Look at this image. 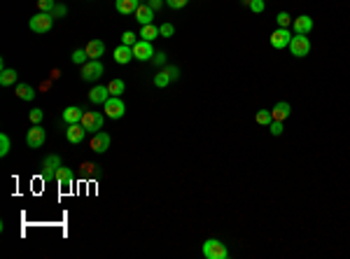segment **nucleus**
<instances>
[{"label": "nucleus", "mask_w": 350, "mask_h": 259, "mask_svg": "<svg viewBox=\"0 0 350 259\" xmlns=\"http://www.w3.org/2000/svg\"><path fill=\"white\" fill-rule=\"evenodd\" d=\"M187 2L189 0H166V5L171 9H182V7H187Z\"/></svg>", "instance_id": "obj_37"}, {"label": "nucleus", "mask_w": 350, "mask_h": 259, "mask_svg": "<svg viewBox=\"0 0 350 259\" xmlns=\"http://www.w3.org/2000/svg\"><path fill=\"white\" fill-rule=\"evenodd\" d=\"M173 79H171V75L166 70H159L157 75H154V86H159V89H164V86H168L171 84Z\"/></svg>", "instance_id": "obj_26"}, {"label": "nucleus", "mask_w": 350, "mask_h": 259, "mask_svg": "<svg viewBox=\"0 0 350 259\" xmlns=\"http://www.w3.org/2000/svg\"><path fill=\"white\" fill-rule=\"evenodd\" d=\"M164 2H166V0H147V5H150V7L154 9V12H157V9L161 7V5H164Z\"/></svg>", "instance_id": "obj_41"}, {"label": "nucleus", "mask_w": 350, "mask_h": 259, "mask_svg": "<svg viewBox=\"0 0 350 259\" xmlns=\"http://www.w3.org/2000/svg\"><path fill=\"white\" fill-rule=\"evenodd\" d=\"M255 119H257L259 126H269V124L273 122V115H271V110H257Z\"/></svg>", "instance_id": "obj_27"}, {"label": "nucleus", "mask_w": 350, "mask_h": 259, "mask_svg": "<svg viewBox=\"0 0 350 259\" xmlns=\"http://www.w3.org/2000/svg\"><path fill=\"white\" fill-rule=\"evenodd\" d=\"M164 70L171 75L173 82H175V79H180V68H178V65H168V68H164Z\"/></svg>", "instance_id": "obj_39"}, {"label": "nucleus", "mask_w": 350, "mask_h": 259, "mask_svg": "<svg viewBox=\"0 0 350 259\" xmlns=\"http://www.w3.org/2000/svg\"><path fill=\"white\" fill-rule=\"evenodd\" d=\"M138 37L140 35H136V33H131V30H126L122 35V44H129V47H133V44L138 42Z\"/></svg>", "instance_id": "obj_35"}, {"label": "nucleus", "mask_w": 350, "mask_h": 259, "mask_svg": "<svg viewBox=\"0 0 350 259\" xmlns=\"http://www.w3.org/2000/svg\"><path fill=\"white\" fill-rule=\"evenodd\" d=\"M82 115H84V110L77 108V105H68L63 110V122L65 124H79L82 122Z\"/></svg>", "instance_id": "obj_17"}, {"label": "nucleus", "mask_w": 350, "mask_h": 259, "mask_svg": "<svg viewBox=\"0 0 350 259\" xmlns=\"http://www.w3.org/2000/svg\"><path fill=\"white\" fill-rule=\"evenodd\" d=\"M70 61L72 63H77V65H84L86 61H89V54H86V49H77V51H72Z\"/></svg>", "instance_id": "obj_28"}, {"label": "nucleus", "mask_w": 350, "mask_h": 259, "mask_svg": "<svg viewBox=\"0 0 350 259\" xmlns=\"http://www.w3.org/2000/svg\"><path fill=\"white\" fill-rule=\"evenodd\" d=\"M166 58H168V56H166L164 51H154V56H152V63H154V65H166Z\"/></svg>", "instance_id": "obj_38"}, {"label": "nucleus", "mask_w": 350, "mask_h": 259, "mask_svg": "<svg viewBox=\"0 0 350 259\" xmlns=\"http://www.w3.org/2000/svg\"><path fill=\"white\" fill-rule=\"evenodd\" d=\"M16 77H19V72H16L14 68H5V70H0V84H2V86H12L16 82Z\"/></svg>", "instance_id": "obj_23"}, {"label": "nucleus", "mask_w": 350, "mask_h": 259, "mask_svg": "<svg viewBox=\"0 0 350 259\" xmlns=\"http://www.w3.org/2000/svg\"><path fill=\"white\" fill-rule=\"evenodd\" d=\"M140 2H147V0H140Z\"/></svg>", "instance_id": "obj_44"}, {"label": "nucleus", "mask_w": 350, "mask_h": 259, "mask_svg": "<svg viewBox=\"0 0 350 259\" xmlns=\"http://www.w3.org/2000/svg\"><path fill=\"white\" fill-rule=\"evenodd\" d=\"M86 136V129L82 124H68V129H65V138H68V143L70 145H79L84 140Z\"/></svg>", "instance_id": "obj_12"}, {"label": "nucleus", "mask_w": 350, "mask_h": 259, "mask_svg": "<svg viewBox=\"0 0 350 259\" xmlns=\"http://www.w3.org/2000/svg\"><path fill=\"white\" fill-rule=\"evenodd\" d=\"M86 54H89V58H93V61H98L103 54H105V42L103 40H91V42L84 47Z\"/></svg>", "instance_id": "obj_19"}, {"label": "nucleus", "mask_w": 350, "mask_h": 259, "mask_svg": "<svg viewBox=\"0 0 350 259\" xmlns=\"http://www.w3.org/2000/svg\"><path fill=\"white\" fill-rule=\"evenodd\" d=\"M110 98V91H107V86H93L91 91H89V101L96 103V105H103V103Z\"/></svg>", "instance_id": "obj_20"}, {"label": "nucleus", "mask_w": 350, "mask_h": 259, "mask_svg": "<svg viewBox=\"0 0 350 259\" xmlns=\"http://www.w3.org/2000/svg\"><path fill=\"white\" fill-rule=\"evenodd\" d=\"M136 21H140V26H147L154 21V9L147 2H140V7L136 9Z\"/></svg>", "instance_id": "obj_15"}, {"label": "nucleus", "mask_w": 350, "mask_h": 259, "mask_svg": "<svg viewBox=\"0 0 350 259\" xmlns=\"http://www.w3.org/2000/svg\"><path fill=\"white\" fill-rule=\"evenodd\" d=\"M103 122H105V115H100V112H84L79 124H82L86 131H93V133H96V131L103 129Z\"/></svg>", "instance_id": "obj_9"}, {"label": "nucleus", "mask_w": 350, "mask_h": 259, "mask_svg": "<svg viewBox=\"0 0 350 259\" xmlns=\"http://www.w3.org/2000/svg\"><path fill=\"white\" fill-rule=\"evenodd\" d=\"M250 9H252V12H257V14H262V12L266 9V0H252Z\"/></svg>", "instance_id": "obj_36"}, {"label": "nucleus", "mask_w": 350, "mask_h": 259, "mask_svg": "<svg viewBox=\"0 0 350 259\" xmlns=\"http://www.w3.org/2000/svg\"><path fill=\"white\" fill-rule=\"evenodd\" d=\"M276 21H278V28H290V23H292V16L287 14V12H280L276 16Z\"/></svg>", "instance_id": "obj_32"}, {"label": "nucleus", "mask_w": 350, "mask_h": 259, "mask_svg": "<svg viewBox=\"0 0 350 259\" xmlns=\"http://www.w3.org/2000/svg\"><path fill=\"white\" fill-rule=\"evenodd\" d=\"M283 131H285L283 129V122H276V119H273V122L269 124V133H271V136L278 138V136H283Z\"/></svg>", "instance_id": "obj_33"}, {"label": "nucleus", "mask_w": 350, "mask_h": 259, "mask_svg": "<svg viewBox=\"0 0 350 259\" xmlns=\"http://www.w3.org/2000/svg\"><path fill=\"white\" fill-rule=\"evenodd\" d=\"M157 37H159V26H154V23H147V26L140 28V40L152 42V40H157Z\"/></svg>", "instance_id": "obj_24"}, {"label": "nucleus", "mask_w": 350, "mask_h": 259, "mask_svg": "<svg viewBox=\"0 0 350 259\" xmlns=\"http://www.w3.org/2000/svg\"><path fill=\"white\" fill-rule=\"evenodd\" d=\"M292 23H294V33H297V35H308V33L313 30V19L308 14H301V16H297V19H292Z\"/></svg>", "instance_id": "obj_13"}, {"label": "nucleus", "mask_w": 350, "mask_h": 259, "mask_svg": "<svg viewBox=\"0 0 350 259\" xmlns=\"http://www.w3.org/2000/svg\"><path fill=\"white\" fill-rule=\"evenodd\" d=\"M56 182H58V187L70 189L72 187V171H70V168L61 166V168L56 171Z\"/></svg>", "instance_id": "obj_21"}, {"label": "nucleus", "mask_w": 350, "mask_h": 259, "mask_svg": "<svg viewBox=\"0 0 350 259\" xmlns=\"http://www.w3.org/2000/svg\"><path fill=\"white\" fill-rule=\"evenodd\" d=\"M42 168H44V180H56V171L61 168V157H58V154L44 157Z\"/></svg>", "instance_id": "obj_10"}, {"label": "nucleus", "mask_w": 350, "mask_h": 259, "mask_svg": "<svg viewBox=\"0 0 350 259\" xmlns=\"http://www.w3.org/2000/svg\"><path fill=\"white\" fill-rule=\"evenodd\" d=\"M65 12H68V9H65V5H56L51 14H54V19H61V16H65Z\"/></svg>", "instance_id": "obj_40"}, {"label": "nucleus", "mask_w": 350, "mask_h": 259, "mask_svg": "<svg viewBox=\"0 0 350 259\" xmlns=\"http://www.w3.org/2000/svg\"><path fill=\"white\" fill-rule=\"evenodd\" d=\"M103 108H105L107 119H122V117L126 115V105H124L122 96H110V98L103 103Z\"/></svg>", "instance_id": "obj_3"}, {"label": "nucleus", "mask_w": 350, "mask_h": 259, "mask_svg": "<svg viewBox=\"0 0 350 259\" xmlns=\"http://www.w3.org/2000/svg\"><path fill=\"white\" fill-rule=\"evenodd\" d=\"M241 2H243L245 7H250V2H252V0H241Z\"/></svg>", "instance_id": "obj_43"}, {"label": "nucleus", "mask_w": 350, "mask_h": 259, "mask_svg": "<svg viewBox=\"0 0 350 259\" xmlns=\"http://www.w3.org/2000/svg\"><path fill=\"white\" fill-rule=\"evenodd\" d=\"M89 145H91V150L96 152V154H103V152L110 150V145H112V138H110V133H105V131H96Z\"/></svg>", "instance_id": "obj_8"}, {"label": "nucleus", "mask_w": 350, "mask_h": 259, "mask_svg": "<svg viewBox=\"0 0 350 259\" xmlns=\"http://www.w3.org/2000/svg\"><path fill=\"white\" fill-rule=\"evenodd\" d=\"M133 56H136L138 61H152V56H154V47H152V42H147V40H138V42L133 44Z\"/></svg>", "instance_id": "obj_11"}, {"label": "nucleus", "mask_w": 350, "mask_h": 259, "mask_svg": "<svg viewBox=\"0 0 350 259\" xmlns=\"http://www.w3.org/2000/svg\"><path fill=\"white\" fill-rule=\"evenodd\" d=\"M44 140H47V133H44V129L40 126V124H33L28 129V133H26V145H28L30 150H37V147H42Z\"/></svg>", "instance_id": "obj_6"}, {"label": "nucleus", "mask_w": 350, "mask_h": 259, "mask_svg": "<svg viewBox=\"0 0 350 259\" xmlns=\"http://www.w3.org/2000/svg\"><path fill=\"white\" fill-rule=\"evenodd\" d=\"M42 117H44V112H42V110H40V108H33V110H30V112H28V119H30V124H40V122H42Z\"/></svg>", "instance_id": "obj_34"}, {"label": "nucleus", "mask_w": 350, "mask_h": 259, "mask_svg": "<svg viewBox=\"0 0 350 259\" xmlns=\"http://www.w3.org/2000/svg\"><path fill=\"white\" fill-rule=\"evenodd\" d=\"M292 42V30L290 28H276L271 33V47L273 49H285Z\"/></svg>", "instance_id": "obj_7"}, {"label": "nucleus", "mask_w": 350, "mask_h": 259, "mask_svg": "<svg viewBox=\"0 0 350 259\" xmlns=\"http://www.w3.org/2000/svg\"><path fill=\"white\" fill-rule=\"evenodd\" d=\"M175 35V26L173 23H161L159 26V37H173Z\"/></svg>", "instance_id": "obj_30"}, {"label": "nucleus", "mask_w": 350, "mask_h": 259, "mask_svg": "<svg viewBox=\"0 0 350 259\" xmlns=\"http://www.w3.org/2000/svg\"><path fill=\"white\" fill-rule=\"evenodd\" d=\"M103 63L100 61H93V58H89L84 65H82V72H79V77L84 79V82H98L100 75H103Z\"/></svg>", "instance_id": "obj_4"}, {"label": "nucleus", "mask_w": 350, "mask_h": 259, "mask_svg": "<svg viewBox=\"0 0 350 259\" xmlns=\"http://www.w3.org/2000/svg\"><path fill=\"white\" fill-rule=\"evenodd\" d=\"M9 147H12V145H9V136L7 133H0V157H7Z\"/></svg>", "instance_id": "obj_29"}, {"label": "nucleus", "mask_w": 350, "mask_h": 259, "mask_svg": "<svg viewBox=\"0 0 350 259\" xmlns=\"http://www.w3.org/2000/svg\"><path fill=\"white\" fill-rule=\"evenodd\" d=\"M51 26H54V14L51 12H37L33 19L28 21V28L33 30V33H49Z\"/></svg>", "instance_id": "obj_2"}, {"label": "nucleus", "mask_w": 350, "mask_h": 259, "mask_svg": "<svg viewBox=\"0 0 350 259\" xmlns=\"http://www.w3.org/2000/svg\"><path fill=\"white\" fill-rule=\"evenodd\" d=\"M114 7H117V12L124 14V16L136 14V9L140 7V0H117V2H114Z\"/></svg>", "instance_id": "obj_16"}, {"label": "nucleus", "mask_w": 350, "mask_h": 259, "mask_svg": "<svg viewBox=\"0 0 350 259\" xmlns=\"http://www.w3.org/2000/svg\"><path fill=\"white\" fill-rule=\"evenodd\" d=\"M112 56H114L117 63H122V65L131 63V61L136 58V56H133V47H129V44H119V47L112 51Z\"/></svg>", "instance_id": "obj_14"}, {"label": "nucleus", "mask_w": 350, "mask_h": 259, "mask_svg": "<svg viewBox=\"0 0 350 259\" xmlns=\"http://www.w3.org/2000/svg\"><path fill=\"white\" fill-rule=\"evenodd\" d=\"M290 112H292V108H290V103H287V101L276 103V105H273V110H271V115H273V119H276V122H285L287 117H290Z\"/></svg>", "instance_id": "obj_18"}, {"label": "nucleus", "mask_w": 350, "mask_h": 259, "mask_svg": "<svg viewBox=\"0 0 350 259\" xmlns=\"http://www.w3.org/2000/svg\"><path fill=\"white\" fill-rule=\"evenodd\" d=\"M107 91H110V96H122L124 91H126V84H124V79H110L107 82Z\"/></svg>", "instance_id": "obj_25"}, {"label": "nucleus", "mask_w": 350, "mask_h": 259, "mask_svg": "<svg viewBox=\"0 0 350 259\" xmlns=\"http://www.w3.org/2000/svg\"><path fill=\"white\" fill-rule=\"evenodd\" d=\"M54 7H56V0H37L40 12H54Z\"/></svg>", "instance_id": "obj_31"}, {"label": "nucleus", "mask_w": 350, "mask_h": 259, "mask_svg": "<svg viewBox=\"0 0 350 259\" xmlns=\"http://www.w3.org/2000/svg\"><path fill=\"white\" fill-rule=\"evenodd\" d=\"M290 51H292V56H297V58L308 56V54H311V40H308V35H292Z\"/></svg>", "instance_id": "obj_5"}, {"label": "nucleus", "mask_w": 350, "mask_h": 259, "mask_svg": "<svg viewBox=\"0 0 350 259\" xmlns=\"http://www.w3.org/2000/svg\"><path fill=\"white\" fill-rule=\"evenodd\" d=\"M201 255L206 259H229L227 245L222 241H217V238H208L206 243L201 245Z\"/></svg>", "instance_id": "obj_1"}, {"label": "nucleus", "mask_w": 350, "mask_h": 259, "mask_svg": "<svg viewBox=\"0 0 350 259\" xmlns=\"http://www.w3.org/2000/svg\"><path fill=\"white\" fill-rule=\"evenodd\" d=\"M14 94L19 96V98H21V101H33V98H35V89H33V86L30 84H16V89H14Z\"/></svg>", "instance_id": "obj_22"}, {"label": "nucleus", "mask_w": 350, "mask_h": 259, "mask_svg": "<svg viewBox=\"0 0 350 259\" xmlns=\"http://www.w3.org/2000/svg\"><path fill=\"white\" fill-rule=\"evenodd\" d=\"M82 168H84V173H91L96 168V164H82Z\"/></svg>", "instance_id": "obj_42"}]
</instances>
